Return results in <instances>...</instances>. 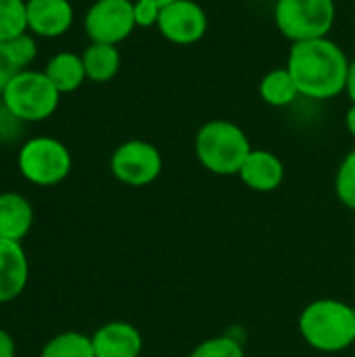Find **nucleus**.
<instances>
[{"mask_svg": "<svg viewBox=\"0 0 355 357\" xmlns=\"http://www.w3.org/2000/svg\"><path fill=\"white\" fill-rule=\"evenodd\" d=\"M349 59L345 50L326 38L295 42L287 56V69L293 75L301 96L328 100L345 92Z\"/></svg>", "mask_w": 355, "mask_h": 357, "instance_id": "obj_1", "label": "nucleus"}, {"mask_svg": "<svg viewBox=\"0 0 355 357\" xmlns=\"http://www.w3.org/2000/svg\"><path fill=\"white\" fill-rule=\"evenodd\" d=\"M299 333L316 351H343L355 343V310L339 299H316L303 307Z\"/></svg>", "mask_w": 355, "mask_h": 357, "instance_id": "obj_2", "label": "nucleus"}, {"mask_svg": "<svg viewBox=\"0 0 355 357\" xmlns=\"http://www.w3.org/2000/svg\"><path fill=\"white\" fill-rule=\"evenodd\" d=\"M253 151L245 130L228 119L203 123L195 136V155L199 163L218 176H239L245 159Z\"/></svg>", "mask_w": 355, "mask_h": 357, "instance_id": "obj_3", "label": "nucleus"}, {"mask_svg": "<svg viewBox=\"0 0 355 357\" xmlns=\"http://www.w3.org/2000/svg\"><path fill=\"white\" fill-rule=\"evenodd\" d=\"M0 102L23 123L48 119L61 102V92L44 71L23 69L4 88Z\"/></svg>", "mask_w": 355, "mask_h": 357, "instance_id": "obj_4", "label": "nucleus"}, {"mask_svg": "<svg viewBox=\"0 0 355 357\" xmlns=\"http://www.w3.org/2000/svg\"><path fill=\"white\" fill-rule=\"evenodd\" d=\"M335 0H276L274 6V23L293 44L326 38L335 25Z\"/></svg>", "mask_w": 355, "mask_h": 357, "instance_id": "obj_5", "label": "nucleus"}, {"mask_svg": "<svg viewBox=\"0 0 355 357\" xmlns=\"http://www.w3.org/2000/svg\"><path fill=\"white\" fill-rule=\"evenodd\" d=\"M17 165L27 182L36 186H54L69 176L71 153L56 138L36 136L21 146Z\"/></svg>", "mask_w": 355, "mask_h": 357, "instance_id": "obj_6", "label": "nucleus"}, {"mask_svg": "<svg viewBox=\"0 0 355 357\" xmlns=\"http://www.w3.org/2000/svg\"><path fill=\"white\" fill-rule=\"evenodd\" d=\"M111 174L126 186H149L163 169L161 153L146 140H126L111 155Z\"/></svg>", "mask_w": 355, "mask_h": 357, "instance_id": "obj_7", "label": "nucleus"}, {"mask_svg": "<svg viewBox=\"0 0 355 357\" xmlns=\"http://www.w3.org/2000/svg\"><path fill=\"white\" fill-rule=\"evenodd\" d=\"M84 29L90 42L121 44L136 29L134 0H96L84 17Z\"/></svg>", "mask_w": 355, "mask_h": 357, "instance_id": "obj_8", "label": "nucleus"}, {"mask_svg": "<svg viewBox=\"0 0 355 357\" xmlns=\"http://www.w3.org/2000/svg\"><path fill=\"white\" fill-rule=\"evenodd\" d=\"M207 13L195 0H174L161 6L157 29L159 33L178 46L197 44L207 33Z\"/></svg>", "mask_w": 355, "mask_h": 357, "instance_id": "obj_9", "label": "nucleus"}, {"mask_svg": "<svg viewBox=\"0 0 355 357\" xmlns=\"http://www.w3.org/2000/svg\"><path fill=\"white\" fill-rule=\"evenodd\" d=\"M27 31L38 38H61L73 25L69 0H25Z\"/></svg>", "mask_w": 355, "mask_h": 357, "instance_id": "obj_10", "label": "nucleus"}, {"mask_svg": "<svg viewBox=\"0 0 355 357\" xmlns=\"http://www.w3.org/2000/svg\"><path fill=\"white\" fill-rule=\"evenodd\" d=\"M96 357H140L142 335L130 322H107L92 335Z\"/></svg>", "mask_w": 355, "mask_h": 357, "instance_id": "obj_11", "label": "nucleus"}, {"mask_svg": "<svg viewBox=\"0 0 355 357\" xmlns=\"http://www.w3.org/2000/svg\"><path fill=\"white\" fill-rule=\"evenodd\" d=\"M239 178L255 192H272L285 180V163L266 149H253L245 159Z\"/></svg>", "mask_w": 355, "mask_h": 357, "instance_id": "obj_12", "label": "nucleus"}, {"mask_svg": "<svg viewBox=\"0 0 355 357\" xmlns=\"http://www.w3.org/2000/svg\"><path fill=\"white\" fill-rule=\"evenodd\" d=\"M29 276V264L21 243L0 238V303L17 299Z\"/></svg>", "mask_w": 355, "mask_h": 357, "instance_id": "obj_13", "label": "nucleus"}, {"mask_svg": "<svg viewBox=\"0 0 355 357\" xmlns=\"http://www.w3.org/2000/svg\"><path fill=\"white\" fill-rule=\"evenodd\" d=\"M33 224L31 203L17 192L0 195V238L21 243Z\"/></svg>", "mask_w": 355, "mask_h": 357, "instance_id": "obj_14", "label": "nucleus"}, {"mask_svg": "<svg viewBox=\"0 0 355 357\" xmlns=\"http://www.w3.org/2000/svg\"><path fill=\"white\" fill-rule=\"evenodd\" d=\"M44 73L48 75V79L52 82V86L61 92V94H69L75 92L88 77H86V69H84V61L82 54L63 50L56 52L44 67Z\"/></svg>", "mask_w": 355, "mask_h": 357, "instance_id": "obj_15", "label": "nucleus"}, {"mask_svg": "<svg viewBox=\"0 0 355 357\" xmlns=\"http://www.w3.org/2000/svg\"><path fill=\"white\" fill-rule=\"evenodd\" d=\"M86 77L96 84L111 82L119 67H121V54L119 48L113 44H100V42H90L86 50L82 52Z\"/></svg>", "mask_w": 355, "mask_h": 357, "instance_id": "obj_16", "label": "nucleus"}, {"mask_svg": "<svg viewBox=\"0 0 355 357\" xmlns=\"http://www.w3.org/2000/svg\"><path fill=\"white\" fill-rule=\"evenodd\" d=\"M259 96L270 107H289L301 96V92L297 88L293 75L289 73V69L287 67H276V69L268 71L262 77Z\"/></svg>", "mask_w": 355, "mask_h": 357, "instance_id": "obj_17", "label": "nucleus"}, {"mask_svg": "<svg viewBox=\"0 0 355 357\" xmlns=\"http://www.w3.org/2000/svg\"><path fill=\"white\" fill-rule=\"evenodd\" d=\"M40 357H96L92 347V337L82 333H61L52 337Z\"/></svg>", "mask_w": 355, "mask_h": 357, "instance_id": "obj_18", "label": "nucleus"}, {"mask_svg": "<svg viewBox=\"0 0 355 357\" xmlns=\"http://www.w3.org/2000/svg\"><path fill=\"white\" fill-rule=\"evenodd\" d=\"M27 31L25 0H0V44Z\"/></svg>", "mask_w": 355, "mask_h": 357, "instance_id": "obj_19", "label": "nucleus"}, {"mask_svg": "<svg viewBox=\"0 0 355 357\" xmlns=\"http://www.w3.org/2000/svg\"><path fill=\"white\" fill-rule=\"evenodd\" d=\"M339 201L355 211V149L341 161L335 180Z\"/></svg>", "mask_w": 355, "mask_h": 357, "instance_id": "obj_20", "label": "nucleus"}, {"mask_svg": "<svg viewBox=\"0 0 355 357\" xmlns=\"http://www.w3.org/2000/svg\"><path fill=\"white\" fill-rule=\"evenodd\" d=\"M188 357H245V351L232 337H211L199 343Z\"/></svg>", "mask_w": 355, "mask_h": 357, "instance_id": "obj_21", "label": "nucleus"}, {"mask_svg": "<svg viewBox=\"0 0 355 357\" xmlns=\"http://www.w3.org/2000/svg\"><path fill=\"white\" fill-rule=\"evenodd\" d=\"M6 48L10 52V59L13 63L17 65L19 71L27 69L33 61H36V54H38V46H36V40L31 33H21L17 38H13L10 42H6Z\"/></svg>", "mask_w": 355, "mask_h": 357, "instance_id": "obj_22", "label": "nucleus"}, {"mask_svg": "<svg viewBox=\"0 0 355 357\" xmlns=\"http://www.w3.org/2000/svg\"><path fill=\"white\" fill-rule=\"evenodd\" d=\"M159 15H161V6L159 4H155L151 0H134V21H136V27H142V29L157 27Z\"/></svg>", "mask_w": 355, "mask_h": 357, "instance_id": "obj_23", "label": "nucleus"}, {"mask_svg": "<svg viewBox=\"0 0 355 357\" xmlns=\"http://www.w3.org/2000/svg\"><path fill=\"white\" fill-rule=\"evenodd\" d=\"M19 73L17 65L10 59V52L6 48V44H0V96L4 92V88L8 86V82Z\"/></svg>", "mask_w": 355, "mask_h": 357, "instance_id": "obj_24", "label": "nucleus"}, {"mask_svg": "<svg viewBox=\"0 0 355 357\" xmlns=\"http://www.w3.org/2000/svg\"><path fill=\"white\" fill-rule=\"evenodd\" d=\"M23 121H19L2 102H0V138H13L15 134H17V130H19V126H21Z\"/></svg>", "mask_w": 355, "mask_h": 357, "instance_id": "obj_25", "label": "nucleus"}, {"mask_svg": "<svg viewBox=\"0 0 355 357\" xmlns=\"http://www.w3.org/2000/svg\"><path fill=\"white\" fill-rule=\"evenodd\" d=\"M0 357H15V341L4 328H0Z\"/></svg>", "mask_w": 355, "mask_h": 357, "instance_id": "obj_26", "label": "nucleus"}, {"mask_svg": "<svg viewBox=\"0 0 355 357\" xmlns=\"http://www.w3.org/2000/svg\"><path fill=\"white\" fill-rule=\"evenodd\" d=\"M345 92L349 96V100L355 102V59L349 63V71H347V84H345Z\"/></svg>", "mask_w": 355, "mask_h": 357, "instance_id": "obj_27", "label": "nucleus"}, {"mask_svg": "<svg viewBox=\"0 0 355 357\" xmlns=\"http://www.w3.org/2000/svg\"><path fill=\"white\" fill-rule=\"evenodd\" d=\"M345 128H347V132L355 138V102H352V107L345 113Z\"/></svg>", "mask_w": 355, "mask_h": 357, "instance_id": "obj_28", "label": "nucleus"}, {"mask_svg": "<svg viewBox=\"0 0 355 357\" xmlns=\"http://www.w3.org/2000/svg\"><path fill=\"white\" fill-rule=\"evenodd\" d=\"M151 2H155V4H159V6H165V4H169V2H174V0H151Z\"/></svg>", "mask_w": 355, "mask_h": 357, "instance_id": "obj_29", "label": "nucleus"}]
</instances>
